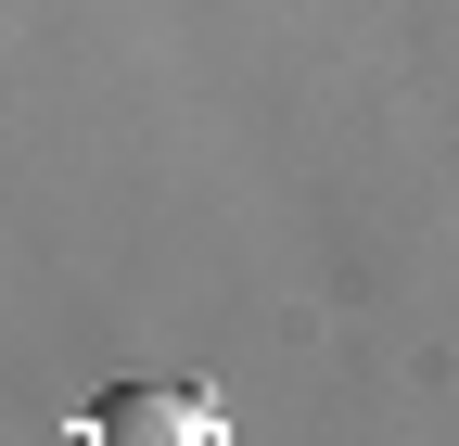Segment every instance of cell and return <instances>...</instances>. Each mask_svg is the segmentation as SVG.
Here are the masks:
<instances>
[{
	"label": "cell",
	"mask_w": 459,
	"mask_h": 446,
	"mask_svg": "<svg viewBox=\"0 0 459 446\" xmlns=\"http://www.w3.org/2000/svg\"><path fill=\"white\" fill-rule=\"evenodd\" d=\"M90 446H217V433H204V408L179 382H115L90 408Z\"/></svg>",
	"instance_id": "6da1fadb"
}]
</instances>
